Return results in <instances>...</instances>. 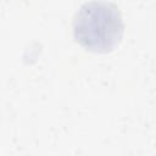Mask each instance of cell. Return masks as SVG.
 Segmentation results:
<instances>
[{
	"instance_id": "6da1fadb",
	"label": "cell",
	"mask_w": 156,
	"mask_h": 156,
	"mask_svg": "<svg viewBox=\"0 0 156 156\" xmlns=\"http://www.w3.org/2000/svg\"><path fill=\"white\" fill-rule=\"evenodd\" d=\"M124 30L118 6L110 1H87L82 4L72 21L77 43L94 52L112 50L122 39Z\"/></svg>"
}]
</instances>
